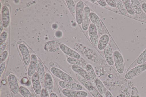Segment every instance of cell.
<instances>
[{
    "label": "cell",
    "instance_id": "5bb4252c",
    "mask_svg": "<svg viewBox=\"0 0 146 97\" xmlns=\"http://www.w3.org/2000/svg\"><path fill=\"white\" fill-rule=\"evenodd\" d=\"M60 45V43L57 41H49L45 44L44 49L48 52H56L59 50Z\"/></svg>",
    "mask_w": 146,
    "mask_h": 97
},
{
    "label": "cell",
    "instance_id": "9c48e42d",
    "mask_svg": "<svg viewBox=\"0 0 146 97\" xmlns=\"http://www.w3.org/2000/svg\"><path fill=\"white\" fill-rule=\"evenodd\" d=\"M90 10L88 6L84 7L82 15V27L84 30H86L89 26Z\"/></svg>",
    "mask_w": 146,
    "mask_h": 97
},
{
    "label": "cell",
    "instance_id": "b9f144b4",
    "mask_svg": "<svg viewBox=\"0 0 146 97\" xmlns=\"http://www.w3.org/2000/svg\"><path fill=\"white\" fill-rule=\"evenodd\" d=\"M141 6L142 10L146 13V3H143L141 5Z\"/></svg>",
    "mask_w": 146,
    "mask_h": 97
},
{
    "label": "cell",
    "instance_id": "f546056e",
    "mask_svg": "<svg viewBox=\"0 0 146 97\" xmlns=\"http://www.w3.org/2000/svg\"><path fill=\"white\" fill-rule=\"evenodd\" d=\"M65 1L70 11L73 13H75L76 6L74 1L73 0H66Z\"/></svg>",
    "mask_w": 146,
    "mask_h": 97
},
{
    "label": "cell",
    "instance_id": "ee69618b",
    "mask_svg": "<svg viewBox=\"0 0 146 97\" xmlns=\"http://www.w3.org/2000/svg\"><path fill=\"white\" fill-rule=\"evenodd\" d=\"M3 25L2 21L0 20V33H1L3 29Z\"/></svg>",
    "mask_w": 146,
    "mask_h": 97
},
{
    "label": "cell",
    "instance_id": "bcb514c9",
    "mask_svg": "<svg viewBox=\"0 0 146 97\" xmlns=\"http://www.w3.org/2000/svg\"><path fill=\"white\" fill-rule=\"evenodd\" d=\"M90 1H92V2H95L96 0H90Z\"/></svg>",
    "mask_w": 146,
    "mask_h": 97
},
{
    "label": "cell",
    "instance_id": "cb8c5ba5",
    "mask_svg": "<svg viewBox=\"0 0 146 97\" xmlns=\"http://www.w3.org/2000/svg\"><path fill=\"white\" fill-rule=\"evenodd\" d=\"M67 61L70 64L80 67L84 69H86V65L78 59L68 57L67 59Z\"/></svg>",
    "mask_w": 146,
    "mask_h": 97
},
{
    "label": "cell",
    "instance_id": "7dc6e473",
    "mask_svg": "<svg viewBox=\"0 0 146 97\" xmlns=\"http://www.w3.org/2000/svg\"><path fill=\"white\" fill-rule=\"evenodd\" d=\"M145 64H146V62H145Z\"/></svg>",
    "mask_w": 146,
    "mask_h": 97
},
{
    "label": "cell",
    "instance_id": "8d00e7d4",
    "mask_svg": "<svg viewBox=\"0 0 146 97\" xmlns=\"http://www.w3.org/2000/svg\"><path fill=\"white\" fill-rule=\"evenodd\" d=\"M40 97H50L48 93L45 91L44 88L42 89L40 94Z\"/></svg>",
    "mask_w": 146,
    "mask_h": 97
},
{
    "label": "cell",
    "instance_id": "f35d334b",
    "mask_svg": "<svg viewBox=\"0 0 146 97\" xmlns=\"http://www.w3.org/2000/svg\"><path fill=\"white\" fill-rule=\"evenodd\" d=\"M97 2L100 5L102 6H106V1L104 0H97Z\"/></svg>",
    "mask_w": 146,
    "mask_h": 97
},
{
    "label": "cell",
    "instance_id": "d6986e66",
    "mask_svg": "<svg viewBox=\"0 0 146 97\" xmlns=\"http://www.w3.org/2000/svg\"><path fill=\"white\" fill-rule=\"evenodd\" d=\"M110 40L109 36L107 34L102 35L98 41L97 46L98 48L100 51L104 50L108 44Z\"/></svg>",
    "mask_w": 146,
    "mask_h": 97
},
{
    "label": "cell",
    "instance_id": "7402d4cb",
    "mask_svg": "<svg viewBox=\"0 0 146 97\" xmlns=\"http://www.w3.org/2000/svg\"><path fill=\"white\" fill-rule=\"evenodd\" d=\"M86 70L90 77V80L95 84L97 78L93 66L91 64H88L86 65Z\"/></svg>",
    "mask_w": 146,
    "mask_h": 97
},
{
    "label": "cell",
    "instance_id": "1f68e13d",
    "mask_svg": "<svg viewBox=\"0 0 146 97\" xmlns=\"http://www.w3.org/2000/svg\"><path fill=\"white\" fill-rule=\"evenodd\" d=\"M93 24L98 33L99 34H101L102 32V28L100 20L94 23Z\"/></svg>",
    "mask_w": 146,
    "mask_h": 97
},
{
    "label": "cell",
    "instance_id": "7bdbcfd3",
    "mask_svg": "<svg viewBox=\"0 0 146 97\" xmlns=\"http://www.w3.org/2000/svg\"><path fill=\"white\" fill-rule=\"evenodd\" d=\"M50 97H58V95L55 92H52L50 94Z\"/></svg>",
    "mask_w": 146,
    "mask_h": 97
},
{
    "label": "cell",
    "instance_id": "3957f363",
    "mask_svg": "<svg viewBox=\"0 0 146 97\" xmlns=\"http://www.w3.org/2000/svg\"><path fill=\"white\" fill-rule=\"evenodd\" d=\"M8 81L10 89L14 94H17L19 92V83L16 76L13 74H10L8 77Z\"/></svg>",
    "mask_w": 146,
    "mask_h": 97
},
{
    "label": "cell",
    "instance_id": "74e56055",
    "mask_svg": "<svg viewBox=\"0 0 146 97\" xmlns=\"http://www.w3.org/2000/svg\"><path fill=\"white\" fill-rule=\"evenodd\" d=\"M7 45L4 42L1 44H0V53H1L2 52H3V51H4Z\"/></svg>",
    "mask_w": 146,
    "mask_h": 97
},
{
    "label": "cell",
    "instance_id": "4316f807",
    "mask_svg": "<svg viewBox=\"0 0 146 97\" xmlns=\"http://www.w3.org/2000/svg\"><path fill=\"white\" fill-rule=\"evenodd\" d=\"M122 1L125 5L127 12L130 15H134L135 13L131 5L130 0H123Z\"/></svg>",
    "mask_w": 146,
    "mask_h": 97
},
{
    "label": "cell",
    "instance_id": "ba28073f",
    "mask_svg": "<svg viewBox=\"0 0 146 97\" xmlns=\"http://www.w3.org/2000/svg\"><path fill=\"white\" fill-rule=\"evenodd\" d=\"M88 33L90 41L95 46H97L98 42V38L97 32L94 24L91 23L88 28Z\"/></svg>",
    "mask_w": 146,
    "mask_h": 97
},
{
    "label": "cell",
    "instance_id": "4dcf8cb0",
    "mask_svg": "<svg viewBox=\"0 0 146 97\" xmlns=\"http://www.w3.org/2000/svg\"><path fill=\"white\" fill-rule=\"evenodd\" d=\"M88 90L93 97H104L93 86L91 88Z\"/></svg>",
    "mask_w": 146,
    "mask_h": 97
},
{
    "label": "cell",
    "instance_id": "60d3db41",
    "mask_svg": "<svg viewBox=\"0 0 146 97\" xmlns=\"http://www.w3.org/2000/svg\"><path fill=\"white\" fill-rule=\"evenodd\" d=\"M105 97H113L111 93L109 91H106V93L105 94Z\"/></svg>",
    "mask_w": 146,
    "mask_h": 97
},
{
    "label": "cell",
    "instance_id": "484cf974",
    "mask_svg": "<svg viewBox=\"0 0 146 97\" xmlns=\"http://www.w3.org/2000/svg\"><path fill=\"white\" fill-rule=\"evenodd\" d=\"M116 4L117 7V8L120 12L121 14L125 15L127 13V11L125 5L122 0H117L116 1L114 0Z\"/></svg>",
    "mask_w": 146,
    "mask_h": 97
},
{
    "label": "cell",
    "instance_id": "c3c4849f",
    "mask_svg": "<svg viewBox=\"0 0 146 97\" xmlns=\"http://www.w3.org/2000/svg\"></svg>",
    "mask_w": 146,
    "mask_h": 97
},
{
    "label": "cell",
    "instance_id": "d590c367",
    "mask_svg": "<svg viewBox=\"0 0 146 97\" xmlns=\"http://www.w3.org/2000/svg\"><path fill=\"white\" fill-rule=\"evenodd\" d=\"M106 3L110 6L115 8L117 7L116 5L114 0H106Z\"/></svg>",
    "mask_w": 146,
    "mask_h": 97
},
{
    "label": "cell",
    "instance_id": "9a60e30c",
    "mask_svg": "<svg viewBox=\"0 0 146 97\" xmlns=\"http://www.w3.org/2000/svg\"><path fill=\"white\" fill-rule=\"evenodd\" d=\"M104 53L107 63L110 65L114 64L113 52L110 45L108 44L104 49Z\"/></svg>",
    "mask_w": 146,
    "mask_h": 97
},
{
    "label": "cell",
    "instance_id": "ac0fdd59",
    "mask_svg": "<svg viewBox=\"0 0 146 97\" xmlns=\"http://www.w3.org/2000/svg\"><path fill=\"white\" fill-rule=\"evenodd\" d=\"M2 12L3 26L5 28H7L9 25L10 21L9 12L7 6L3 7Z\"/></svg>",
    "mask_w": 146,
    "mask_h": 97
},
{
    "label": "cell",
    "instance_id": "836d02e7",
    "mask_svg": "<svg viewBox=\"0 0 146 97\" xmlns=\"http://www.w3.org/2000/svg\"><path fill=\"white\" fill-rule=\"evenodd\" d=\"M7 37V33L5 32H3L1 34L0 37V44L4 42Z\"/></svg>",
    "mask_w": 146,
    "mask_h": 97
},
{
    "label": "cell",
    "instance_id": "6da1fadb",
    "mask_svg": "<svg viewBox=\"0 0 146 97\" xmlns=\"http://www.w3.org/2000/svg\"><path fill=\"white\" fill-rule=\"evenodd\" d=\"M114 63L118 73L121 74L125 70V66L123 59L121 53L118 50H115L113 52Z\"/></svg>",
    "mask_w": 146,
    "mask_h": 97
},
{
    "label": "cell",
    "instance_id": "8fae6325",
    "mask_svg": "<svg viewBox=\"0 0 146 97\" xmlns=\"http://www.w3.org/2000/svg\"><path fill=\"white\" fill-rule=\"evenodd\" d=\"M31 80L33 88L35 92L37 94H40L42 90L41 83L36 72L31 77Z\"/></svg>",
    "mask_w": 146,
    "mask_h": 97
},
{
    "label": "cell",
    "instance_id": "44dd1931",
    "mask_svg": "<svg viewBox=\"0 0 146 97\" xmlns=\"http://www.w3.org/2000/svg\"><path fill=\"white\" fill-rule=\"evenodd\" d=\"M76 76L78 81L88 90L93 86L92 84L89 81L86 79L80 74L76 73Z\"/></svg>",
    "mask_w": 146,
    "mask_h": 97
},
{
    "label": "cell",
    "instance_id": "f6af8a7d",
    "mask_svg": "<svg viewBox=\"0 0 146 97\" xmlns=\"http://www.w3.org/2000/svg\"><path fill=\"white\" fill-rule=\"evenodd\" d=\"M52 28L54 29H56L58 27L57 25L56 24H53L52 25Z\"/></svg>",
    "mask_w": 146,
    "mask_h": 97
},
{
    "label": "cell",
    "instance_id": "52a82bcc",
    "mask_svg": "<svg viewBox=\"0 0 146 97\" xmlns=\"http://www.w3.org/2000/svg\"><path fill=\"white\" fill-rule=\"evenodd\" d=\"M19 48L25 65L27 66L29 65L31 61V56L27 48L25 45L21 43L19 45Z\"/></svg>",
    "mask_w": 146,
    "mask_h": 97
},
{
    "label": "cell",
    "instance_id": "7a4b0ae2",
    "mask_svg": "<svg viewBox=\"0 0 146 97\" xmlns=\"http://www.w3.org/2000/svg\"><path fill=\"white\" fill-rule=\"evenodd\" d=\"M50 70L54 75L61 80L72 82L73 81L71 76L60 69L52 67Z\"/></svg>",
    "mask_w": 146,
    "mask_h": 97
},
{
    "label": "cell",
    "instance_id": "83f0119b",
    "mask_svg": "<svg viewBox=\"0 0 146 97\" xmlns=\"http://www.w3.org/2000/svg\"><path fill=\"white\" fill-rule=\"evenodd\" d=\"M19 92L23 97H33L28 89L23 86L19 87Z\"/></svg>",
    "mask_w": 146,
    "mask_h": 97
},
{
    "label": "cell",
    "instance_id": "ab89813d",
    "mask_svg": "<svg viewBox=\"0 0 146 97\" xmlns=\"http://www.w3.org/2000/svg\"><path fill=\"white\" fill-rule=\"evenodd\" d=\"M55 35L56 37L60 38L62 36V33L61 31L58 30L56 32Z\"/></svg>",
    "mask_w": 146,
    "mask_h": 97
},
{
    "label": "cell",
    "instance_id": "d4e9b609",
    "mask_svg": "<svg viewBox=\"0 0 146 97\" xmlns=\"http://www.w3.org/2000/svg\"><path fill=\"white\" fill-rule=\"evenodd\" d=\"M95 85L99 92L104 97H105L106 89L102 81L98 78L96 80Z\"/></svg>",
    "mask_w": 146,
    "mask_h": 97
},
{
    "label": "cell",
    "instance_id": "e575fe53",
    "mask_svg": "<svg viewBox=\"0 0 146 97\" xmlns=\"http://www.w3.org/2000/svg\"><path fill=\"white\" fill-rule=\"evenodd\" d=\"M6 66V63L5 62L0 63V78L3 73Z\"/></svg>",
    "mask_w": 146,
    "mask_h": 97
},
{
    "label": "cell",
    "instance_id": "277c9868",
    "mask_svg": "<svg viewBox=\"0 0 146 97\" xmlns=\"http://www.w3.org/2000/svg\"><path fill=\"white\" fill-rule=\"evenodd\" d=\"M146 69L145 63L139 65L128 71L125 74V78L126 79H130Z\"/></svg>",
    "mask_w": 146,
    "mask_h": 97
},
{
    "label": "cell",
    "instance_id": "603a6c76",
    "mask_svg": "<svg viewBox=\"0 0 146 97\" xmlns=\"http://www.w3.org/2000/svg\"><path fill=\"white\" fill-rule=\"evenodd\" d=\"M130 2L133 9L137 14H139L142 11L141 5L138 1L137 0H130Z\"/></svg>",
    "mask_w": 146,
    "mask_h": 97
},
{
    "label": "cell",
    "instance_id": "5b68a950",
    "mask_svg": "<svg viewBox=\"0 0 146 97\" xmlns=\"http://www.w3.org/2000/svg\"><path fill=\"white\" fill-rule=\"evenodd\" d=\"M62 94L66 97H86L88 93L84 90H76L63 89L62 90Z\"/></svg>",
    "mask_w": 146,
    "mask_h": 97
},
{
    "label": "cell",
    "instance_id": "f1b7e54d",
    "mask_svg": "<svg viewBox=\"0 0 146 97\" xmlns=\"http://www.w3.org/2000/svg\"><path fill=\"white\" fill-rule=\"evenodd\" d=\"M146 61V49L142 52L138 58L137 62L138 65L142 64Z\"/></svg>",
    "mask_w": 146,
    "mask_h": 97
},
{
    "label": "cell",
    "instance_id": "8992f818",
    "mask_svg": "<svg viewBox=\"0 0 146 97\" xmlns=\"http://www.w3.org/2000/svg\"><path fill=\"white\" fill-rule=\"evenodd\" d=\"M59 85L64 89H67L81 90L82 89V86L79 84L62 80L58 82Z\"/></svg>",
    "mask_w": 146,
    "mask_h": 97
},
{
    "label": "cell",
    "instance_id": "2e32d148",
    "mask_svg": "<svg viewBox=\"0 0 146 97\" xmlns=\"http://www.w3.org/2000/svg\"><path fill=\"white\" fill-rule=\"evenodd\" d=\"M36 56L34 54L31 56V61L27 70V73L29 77H32L36 72V63L37 61Z\"/></svg>",
    "mask_w": 146,
    "mask_h": 97
},
{
    "label": "cell",
    "instance_id": "30bf717a",
    "mask_svg": "<svg viewBox=\"0 0 146 97\" xmlns=\"http://www.w3.org/2000/svg\"><path fill=\"white\" fill-rule=\"evenodd\" d=\"M44 83L45 90L48 94H50L53 89V80L52 75L48 72L46 73Z\"/></svg>",
    "mask_w": 146,
    "mask_h": 97
},
{
    "label": "cell",
    "instance_id": "d6a6232c",
    "mask_svg": "<svg viewBox=\"0 0 146 97\" xmlns=\"http://www.w3.org/2000/svg\"><path fill=\"white\" fill-rule=\"evenodd\" d=\"M8 52L7 51H4L0 55V63L4 62L7 59L8 55Z\"/></svg>",
    "mask_w": 146,
    "mask_h": 97
},
{
    "label": "cell",
    "instance_id": "ffe728a7",
    "mask_svg": "<svg viewBox=\"0 0 146 97\" xmlns=\"http://www.w3.org/2000/svg\"><path fill=\"white\" fill-rule=\"evenodd\" d=\"M71 69L74 72L80 74L88 80L90 81L87 72L83 68L78 66L72 65L71 66Z\"/></svg>",
    "mask_w": 146,
    "mask_h": 97
},
{
    "label": "cell",
    "instance_id": "e0dca14e",
    "mask_svg": "<svg viewBox=\"0 0 146 97\" xmlns=\"http://www.w3.org/2000/svg\"><path fill=\"white\" fill-rule=\"evenodd\" d=\"M36 70L40 83L43 84L44 83L46 73L42 63L38 60L36 62Z\"/></svg>",
    "mask_w": 146,
    "mask_h": 97
},
{
    "label": "cell",
    "instance_id": "4fadbf2b",
    "mask_svg": "<svg viewBox=\"0 0 146 97\" xmlns=\"http://www.w3.org/2000/svg\"><path fill=\"white\" fill-rule=\"evenodd\" d=\"M84 5L82 1H79L76 5V18L77 23L79 24H82V15L84 8Z\"/></svg>",
    "mask_w": 146,
    "mask_h": 97
},
{
    "label": "cell",
    "instance_id": "7c38bea8",
    "mask_svg": "<svg viewBox=\"0 0 146 97\" xmlns=\"http://www.w3.org/2000/svg\"><path fill=\"white\" fill-rule=\"evenodd\" d=\"M60 48L63 52L70 57L78 59L81 58V56L78 53L65 44H60Z\"/></svg>",
    "mask_w": 146,
    "mask_h": 97
}]
</instances>
